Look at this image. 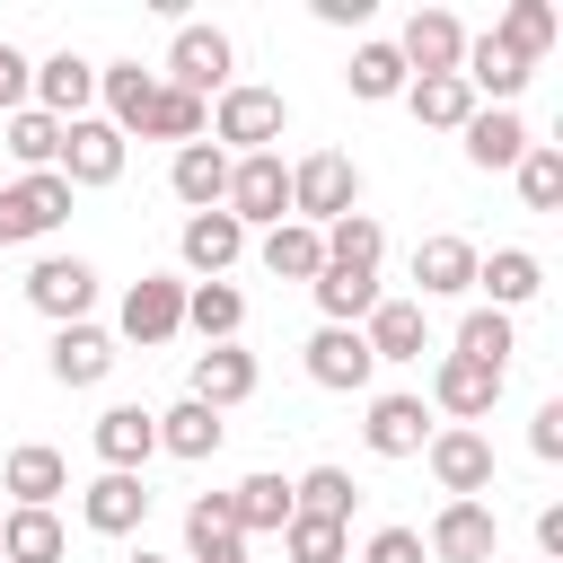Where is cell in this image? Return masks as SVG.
Returning a JSON list of instances; mask_svg holds the SVG:
<instances>
[{
  "instance_id": "cell-1",
  "label": "cell",
  "mask_w": 563,
  "mask_h": 563,
  "mask_svg": "<svg viewBox=\"0 0 563 563\" xmlns=\"http://www.w3.org/2000/svg\"><path fill=\"white\" fill-rule=\"evenodd\" d=\"M211 123V141L220 150H238V158H255V150H273L282 141V123H290V106H282V88H220V106L202 114Z\"/></svg>"
},
{
  "instance_id": "cell-2",
  "label": "cell",
  "mask_w": 563,
  "mask_h": 563,
  "mask_svg": "<svg viewBox=\"0 0 563 563\" xmlns=\"http://www.w3.org/2000/svg\"><path fill=\"white\" fill-rule=\"evenodd\" d=\"M290 211H299L308 229H334L343 211H361V167H352L343 150L299 158V167H290Z\"/></svg>"
},
{
  "instance_id": "cell-3",
  "label": "cell",
  "mask_w": 563,
  "mask_h": 563,
  "mask_svg": "<svg viewBox=\"0 0 563 563\" xmlns=\"http://www.w3.org/2000/svg\"><path fill=\"white\" fill-rule=\"evenodd\" d=\"M53 176L79 194V185H114L123 176V132L106 123V114H79V123H62V158H53Z\"/></svg>"
},
{
  "instance_id": "cell-4",
  "label": "cell",
  "mask_w": 563,
  "mask_h": 563,
  "mask_svg": "<svg viewBox=\"0 0 563 563\" xmlns=\"http://www.w3.org/2000/svg\"><path fill=\"white\" fill-rule=\"evenodd\" d=\"M238 229L246 220H264V229H282V211H290V167L273 158V150H255V158H229V202H220Z\"/></svg>"
},
{
  "instance_id": "cell-5",
  "label": "cell",
  "mask_w": 563,
  "mask_h": 563,
  "mask_svg": "<svg viewBox=\"0 0 563 563\" xmlns=\"http://www.w3.org/2000/svg\"><path fill=\"white\" fill-rule=\"evenodd\" d=\"M62 220H70V185H62L53 167L0 185V246H26V238H44V229H62Z\"/></svg>"
},
{
  "instance_id": "cell-6",
  "label": "cell",
  "mask_w": 563,
  "mask_h": 563,
  "mask_svg": "<svg viewBox=\"0 0 563 563\" xmlns=\"http://www.w3.org/2000/svg\"><path fill=\"white\" fill-rule=\"evenodd\" d=\"M396 62H405V79H449V70L466 62V26H457L449 9H413V18H405Z\"/></svg>"
},
{
  "instance_id": "cell-7",
  "label": "cell",
  "mask_w": 563,
  "mask_h": 563,
  "mask_svg": "<svg viewBox=\"0 0 563 563\" xmlns=\"http://www.w3.org/2000/svg\"><path fill=\"white\" fill-rule=\"evenodd\" d=\"M493 545H501V519H493L484 501H449V510L431 519V537H422L431 563H493Z\"/></svg>"
},
{
  "instance_id": "cell-8",
  "label": "cell",
  "mask_w": 563,
  "mask_h": 563,
  "mask_svg": "<svg viewBox=\"0 0 563 563\" xmlns=\"http://www.w3.org/2000/svg\"><path fill=\"white\" fill-rule=\"evenodd\" d=\"M167 88H185V97L229 88V35H220V26H176V44H167Z\"/></svg>"
},
{
  "instance_id": "cell-9",
  "label": "cell",
  "mask_w": 563,
  "mask_h": 563,
  "mask_svg": "<svg viewBox=\"0 0 563 563\" xmlns=\"http://www.w3.org/2000/svg\"><path fill=\"white\" fill-rule=\"evenodd\" d=\"M26 299L53 317V325H88V299H97V273L79 264V255H44L35 273H26Z\"/></svg>"
},
{
  "instance_id": "cell-10",
  "label": "cell",
  "mask_w": 563,
  "mask_h": 563,
  "mask_svg": "<svg viewBox=\"0 0 563 563\" xmlns=\"http://www.w3.org/2000/svg\"><path fill=\"white\" fill-rule=\"evenodd\" d=\"M369 369H378V361H369L361 325H317V334H308V378H317V387L361 396V387H369Z\"/></svg>"
},
{
  "instance_id": "cell-11",
  "label": "cell",
  "mask_w": 563,
  "mask_h": 563,
  "mask_svg": "<svg viewBox=\"0 0 563 563\" xmlns=\"http://www.w3.org/2000/svg\"><path fill=\"white\" fill-rule=\"evenodd\" d=\"M431 475H440V493L449 501H475L484 484H493V440L484 431H431Z\"/></svg>"
},
{
  "instance_id": "cell-12",
  "label": "cell",
  "mask_w": 563,
  "mask_h": 563,
  "mask_svg": "<svg viewBox=\"0 0 563 563\" xmlns=\"http://www.w3.org/2000/svg\"><path fill=\"white\" fill-rule=\"evenodd\" d=\"M361 343H369V361H422V352H431L422 299H378V308L361 317Z\"/></svg>"
},
{
  "instance_id": "cell-13",
  "label": "cell",
  "mask_w": 563,
  "mask_h": 563,
  "mask_svg": "<svg viewBox=\"0 0 563 563\" xmlns=\"http://www.w3.org/2000/svg\"><path fill=\"white\" fill-rule=\"evenodd\" d=\"M176 325H185V282L141 273V282L123 290V334H132V343H167Z\"/></svg>"
},
{
  "instance_id": "cell-14",
  "label": "cell",
  "mask_w": 563,
  "mask_h": 563,
  "mask_svg": "<svg viewBox=\"0 0 563 563\" xmlns=\"http://www.w3.org/2000/svg\"><path fill=\"white\" fill-rule=\"evenodd\" d=\"M361 440H369L378 457H422V449H431V413H422V396H369Z\"/></svg>"
},
{
  "instance_id": "cell-15",
  "label": "cell",
  "mask_w": 563,
  "mask_h": 563,
  "mask_svg": "<svg viewBox=\"0 0 563 563\" xmlns=\"http://www.w3.org/2000/svg\"><path fill=\"white\" fill-rule=\"evenodd\" d=\"M150 449H158V413H150V405H106V413H97V457H106V475H141Z\"/></svg>"
},
{
  "instance_id": "cell-16",
  "label": "cell",
  "mask_w": 563,
  "mask_h": 563,
  "mask_svg": "<svg viewBox=\"0 0 563 563\" xmlns=\"http://www.w3.org/2000/svg\"><path fill=\"white\" fill-rule=\"evenodd\" d=\"M246 396H255V352H238V343L194 352V405L229 413V405H246Z\"/></svg>"
},
{
  "instance_id": "cell-17",
  "label": "cell",
  "mask_w": 563,
  "mask_h": 563,
  "mask_svg": "<svg viewBox=\"0 0 563 563\" xmlns=\"http://www.w3.org/2000/svg\"><path fill=\"white\" fill-rule=\"evenodd\" d=\"M493 396H501V369H475V361H457V352L431 369V405H440V413H457V431H466V422H484V413H493Z\"/></svg>"
},
{
  "instance_id": "cell-18",
  "label": "cell",
  "mask_w": 563,
  "mask_h": 563,
  "mask_svg": "<svg viewBox=\"0 0 563 563\" xmlns=\"http://www.w3.org/2000/svg\"><path fill=\"white\" fill-rule=\"evenodd\" d=\"M79 519H88L97 537H132V528L150 519V484H141V475H97V484L79 493Z\"/></svg>"
},
{
  "instance_id": "cell-19",
  "label": "cell",
  "mask_w": 563,
  "mask_h": 563,
  "mask_svg": "<svg viewBox=\"0 0 563 563\" xmlns=\"http://www.w3.org/2000/svg\"><path fill=\"white\" fill-rule=\"evenodd\" d=\"M457 79L475 88V97H493V106H510L519 88H528V62L501 44V35H466V62H457Z\"/></svg>"
},
{
  "instance_id": "cell-20",
  "label": "cell",
  "mask_w": 563,
  "mask_h": 563,
  "mask_svg": "<svg viewBox=\"0 0 563 563\" xmlns=\"http://www.w3.org/2000/svg\"><path fill=\"white\" fill-rule=\"evenodd\" d=\"M88 97H97V70H88L79 53H53V62H35V114H53V123H79V114H88Z\"/></svg>"
},
{
  "instance_id": "cell-21",
  "label": "cell",
  "mask_w": 563,
  "mask_h": 563,
  "mask_svg": "<svg viewBox=\"0 0 563 563\" xmlns=\"http://www.w3.org/2000/svg\"><path fill=\"white\" fill-rule=\"evenodd\" d=\"M167 185H176V202L220 211V202H229V150H220V141H185L176 167H167Z\"/></svg>"
},
{
  "instance_id": "cell-22",
  "label": "cell",
  "mask_w": 563,
  "mask_h": 563,
  "mask_svg": "<svg viewBox=\"0 0 563 563\" xmlns=\"http://www.w3.org/2000/svg\"><path fill=\"white\" fill-rule=\"evenodd\" d=\"M0 484L18 493V510H53V493H70V466H62V449H44V440H26V449H9V466H0Z\"/></svg>"
},
{
  "instance_id": "cell-23",
  "label": "cell",
  "mask_w": 563,
  "mask_h": 563,
  "mask_svg": "<svg viewBox=\"0 0 563 563\" xmlns=\"http://www.w3.org/2000/svg\"><path fill=\"white\" fill-rule=\"evenodd\" d=\"M176 246H185V264H194V273H202V282H220V273H229V264H238V255H246V229H238V220H229V211H194V220H185V238H176Z\"/></svg>"
},
{
  "instance_id": "cell-24",
  "label": "cell",
  "mask_w": 563,
  "mask_h": 563,
  "mask_svg": "<svg viewBox=\"0 0 563 563\" xmlns=\"http://www.w3.org/2000/svg\"><path fill=\"white\" fill-rule=\"evenodd\" d=\"M475 290H493V308L510 317V308H528V299L545 290V264H537L528 246H501V255H475Z\"/></svg>"
},
{
  "instance_id": "cell-25",
  "label": "cell",
  "mask_w": 563,
  "mask_h": 563,
  "mask_svg": "<svg viewBox=\"0 0 563 563\" xmlns=\"http://www.w3.org/2000/svg\"><path fill=\"white\" fill-rule=\"evenodd\" d=\"M185 545H194V563H246V537H238L229 493H202V501L185 510Z\"/></svg>"
},
{
  "instance_id": "cell-26",
  "label": "cell",
  "mask_w": 563,
  "mask_h": 563,
  "mask_svg": "<svg viewBox=\"0 0 563 563\" xmlns=\"http://www.w3.org/2000/svg\"><path fill=\"white\" fill-rule=\"evenodd\" d=\"M413 282H422V299L475 290V246H466V238H422V246H413Z\"/></svg>"
},
{
  "instance_id": "cell-27",
  "label": "cell",
  "mask_w": 563,
  "mask_h": 563,
  "mask_svg": "<svg viewBox=\"0 0 563 563\" xmlns=\"http://www.w3.org/2000/svg\"><path fill=\"white\" fill-rule=\"evenodd\" d=\"M405 106H413V123H431V132H466L475 123V88L449 70V79H405Z\"/></svg>"
},
{
  "instance_id": "cell-28",
  "label": "cell",
  "mask_w": 563,
  "mask_h": 563,
  "mask_svg": "<svg viewBox=\"0 0 563 563\" xmlns=\"http://www.w3.org/2000/svg\"><path fill=\"white\" fill-rule=\"evenodd\" d=\"M466 158H475V167H519V158H528V123H519L510 106H475V123H466Z\"/></svg>"
},
{
  "instance_id": "cell-29",
  "label": "cell",
  "mask_w": 563,
  "mask_h": 563,
  "mask_svg": "<svg viewBox=\"0 0 563 563\" xmlns=\"http://www.w3.org/2000/svg\"><path fill=\"white\" fill-rule=\"evenodd\" d=\"M264 273H273V282H317V273H325V238H317L308 220L264 229Z\"/></svg>"
},
{
  "instance_id": "cell-30",
  "label": "cell",
  "mask_w": 563,
  "mask_h": 563,
  "mask_svg": "<svg viewBox=\"0 0 563 563\" xmlns=\"http://www.w3.org/2000/svg\"><path fill=\"white\" fill-rule=\"evenodd\" d=\"M114 369V334H97V325H62L53 334V378L62 387H97Z\"/></svg>"
},
{
  "instance_id": "cell-31",
  "label": "cell",
  "mask_w": 563,
  "mask_h": 563,
  "mask_svg": "<svg viewBox=\"0 0 563 563\" xmlns=\"http://www.w3.org/2000/svg\"><path fill=\"white\" fill-rule=\"evenodd\" d=\"M62 554H70V537H62L53 510H9L0 519V563H62Z\"/></svg>"
},
{
  "instance_id": "cell-32",
  "label": "cell",
  "mask_w": 563,
  "mask_h": 563,
  "mask_svg": "<svg viewBox=\"0 0 563 563\" xmlns=\"http://www.w3.org/2000/svg\"><path fill=\"white\" fill-rule=\"evenodd\" d=\"M325 238V264L334 273H378V255H387V229L369 220V211H343L334 229H317Z\"/></svg>"
},
{
  "instance_id": "cell-33",
  "label": "cell",
  "mask_w": 563,
  "mask_h": 563,
  "mask_svg": "<svg viewBox=\"0 0 563 563\" xmlns=\"http://www.w3.org/2000/svg\"><path fill=\"white\" fill-rule=\"evenodd\" d=\"M493 35H501V44H510V53H519V62L537 70V62H545V44L563 35V18H554V0H510Z\"/></svg>"
},
{
  "instance_id": "cell-34",
  "label": "cell",
  "mask_w": 563,
  "mask_h": 563,
  "mask_svg": "<svg viewBox=\"0 0 563 563\" xmlns=\"http://www.w3.org/2000/svg\"><path fill=\"white\" fill-rule=\"evenodd\" d=\"M97 88H106V123H114V132H141V114H150V97H158V70L114 62V70H97Z\"/></svg>"
},
{
  "instance_id": "cell-35",
  "label": "cell",
  "mask_w": 563,
  "mask_h": 563,
  "mask_svg": "<svg viewBox=\"0 0 563 563\" xmlns=\"http://www.w3.org/2000/svg\"><path fill=\"white\" fill-rule=\"evenodd\" d=\"M185 325H194L202 343H229V334L246 325V299H238V282H194V290H185Z\"/></svg>"
},
{
  "instance_id": "cell-36",
  "label": "cell",
  "mask_w": 563,
  "mask_h": 563,
  "mask_svg": "<svg viewBox=\"0 0 563 563\" xmlns=\"http://www.w3.org/2000/svg\"><path fill=\"white\" fill-rule=\"evenodd\" d=\"M308 290H317L325 325H361V317L378 308V273H334V264H325V273H317Z\"/></svg>"
},
{
  "instance_id": "cell-37",
  "label": "cell",
  "mask_w": 563,
  "mask_h": 563,
  "mask_svg": "<svg viewBox=\"0 0 563 563\" xmlns=\"http://www.w3.org/2000/svg\"><path fill=\"white\" fill-rule=\"evenodd\" d=\"M510 352H519V334H510V317H501V308H475V317L457 325V361H475V369H501V378H510Z\"/></svg>"
},
{
  "instance_id": "cell-38",
  "label": "cell",
  "mask_w": 563,
  "mask_h": 563,
  "mask_svg": "<svg viewBox=\"0 0 563 563\" xmlns=\"http://www.w3.org/2000/svg\"><path fill=\"white\" fill-rule=\"evenodd\" d=\"M352 501H361V493H352V475H343V466H308V475L290 484V510H299V519H334V528H343V519H352Z\"/></svg>"
},
{
  "instance_id": "cell-39",
  "label": "cell",
  "mask_w": 563,
  "mask_h": 563,
  "mask_svg": "<svg viewBox=\"0 0 563 563\" xmlns=\"http://www.w3.org/2000/svg\"><path fill=\"white\" fill-rule=\"evenodd\" d=\"M229 510H238V537L290 528V484H282V475H246V484L229 493Z\"/></svg>"
},
{
  "instance_id": "cell-40",
  "label": "cell",
  "mask_w": 563,
  "mask_h": 563,
  "mask_svg": "<svg viewBox=\"0 0 563 563\" xmlns=\"http://www.w3.org/2000/svg\"><path fill=\"white\" fill-rule=\"evenodd\" d=\"M158 449H176V457H211V449H220V413L194 405V396L167 405V413H158Z\"/></svg>"
},
{
  "instance_id": "cell-41",
  "label": "cell",
  "mask_w": 563,
  "mask_h": 563,
  "mask_svg": "<svg viewBox=\"0 0 563 563\" xmlns=\"http://www.w3.org/2000/svg\"><path fill=\"white\" fill-rule=\"evenodd\" d=\"M9 158H18L26 176H44V167L62 158V123L35 114V106H18V114H9Z\"/></svg>"
},
{
  "instance_id": "cell-42",
  "label": "cell",
  "mask_w": 563,
  "mask_h": 563,
  "mask_svg": "<svg viewBox=\"0 0 563 563\" xmlns=\"http://www.w3.org/2000/svg\"><path fill=\"white\" fill-rule=\"evenodd\" d=\"M141 132H150V141H202V97H185V88H167V79H158V97H150Z\"/></svg>"
},
{
  "instance_id": "cell-43",
  "label": "cell",
  "mask_w": 563,
  "mask_h": 563,
  "mask_svg": "<svg viewBox=\"0 0 563 563\" xmlns=\"http://www.w3.org/2000/svg\"><path fill=\"white\" fill-rule=\"evenodd\" d=\"M510 176H519V202H528V211H554V202H563V150L528 141V158H519Z\"/></svg>"
},
{
  "instance_id": "cell-44",
  "label": "cell",
  "mask_w": 563,
  "mask_h": 563,
  "mask_svg": "<svg viewBox=\"0 0 563 563\" xmlns=\"http://www.w3.org/2000/svg\"><path fill=\"white\" fill-rule=\"evenodd\" d=\"M352 97H405L396 44H361V53H352Z\"/></svg>"
},
{
  "instance_id": "cell-45",
  "label": "cell",
  "mask_w": 563,
  "mask_h": 563,
  "mask_svg": "<svg viewBox=\"0 0 563 563\" xmlns=\"http://www.w3.org/2000/svg\"><path fill=\"white\" fill-rule=\"evenodd\" d=\"M282 545H290V563H343V554H352L334 519H299V510H290V528H282Z\"/></svg>"
},
{
  "instance_id": "cell-46",
  "label": "cell",
  "mask_w": 563,
  "mask_h": 563,
  "mask_svg": "<svg viewBox=\"0 0 563 563\" xmlns=\"http://www.w3.org/2000/svg\"><path fill=\"white\" fill-rule=\"evenodd\" d=\"M26 88H35V62H26V53H18L9 35H0V106L18 114V106H26Z\"/></svg>"
},
{
  "instance_id": "cell-47",
  "label": "cell",
  "mask_w": 563,
  "mask_h": 563,
  "mask_svg": "<svg viewBox=\"0 0 563 563\" xmlns=\"http://www.w3.org/2000/svg\"><path fill=\"white\" fill-rule=\"evenodd\" d=\"M361 563H431V554H422V537H413V528H378Z\"/></svg>"
},
{
  "instance_id": "cell-48",
  "label": "cell",
  "mask_w": 563,
  "mask_h": 563,
  "mask_svg": "<svg viewBox=\"0 0 563 563\" xmlns=\"http://www.w3.org/2000/svg\"><path fill=\"white\" fill-rule=\"evenodd\" d=\"M528 449H537V457H563V405H537V422H528Z\"/></svg>"
},
{
  "instance_id": "cell-49",
  "label": "cell",
  "mask_w": 563,
  "mask_h": 563,
  "mask_svg": "<svg viewBox=\"0 0 563 563\" xmlns=\"http://www.w3.org/2000/svg\"><path fill=\"white\" fill-rule=\"evenodd\" d=\"M537 554L563 563V510H537Z\"/></svg>"
},
{
  "instance_id": "cell-50",
  "label": "cell",
  "mask_w": 563,
  "mask_h": 563,
  "mask_svg": "<svg viewBox=\"0 0 563 563\" xmlns=\"http://www.w3.org/2000/svg\"><path fill=\"white\" fill-rule=\"evenodd\" d=\"M317 18H325V26H361V18H369V0H317Z\"/></svg>"
},
{
  "instance_id": "cell-51",
  "label": "cell",
  "mask_w": 563,
  "mask_h": 563,
  "mask_svg": "<svg viewBox=\"0 0 563 563\" xmlns=\"http://www.w3.org/2000/svg\"><path fill=\"white\" fill-rule=\"evenodd\" d=\"M132 563H167V554H150V545H141V554H132Z\"/></svg>"
}]
</instances>
